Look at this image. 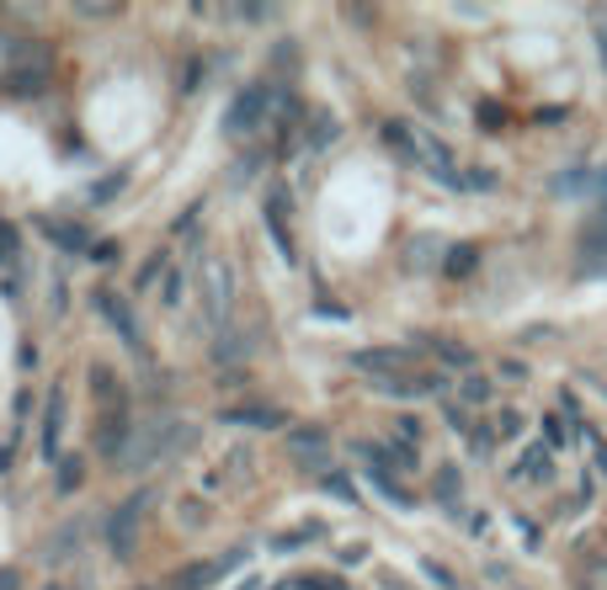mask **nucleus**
Segmentation results:
<instances>
[{"instance_id": "1", "label": "nucleus", "mask_w": 607, "mask_h": 590, "mask_svg": "<svg viewBox=\"0 0 607 590\" xmlns=\"http://www.w3.org/2000/svg\"><path fill=\"white\" fill-rule=\"evenodd\" d=\"M187 442H192V437H187V426L177 420V415H155V420H145V426H134V437H128V447L118 452L113 469L145 473L150 463H166L171 452H182Z\"/></svg>"}, {"instance_id": "2", "label": "nucleus", "mask_w": 607, "mask_h": 590, "mask_svg": "<svg viewBox=\"0 0 607 590\" xmlns=\"http://www.w3.org/2000/svg\"><path fill=\"white\" fill-rule=\"evenodd\" d=\"M384 144H395L411 165H426L437 181L464 186V176H458V165H454V149L443 144L437 133H426L422 122H384Z\"/></svg>"}, {"instance_id": "3", "label": "nucleus", "mask_w": 607, "mask_h": 590, "mask_svg": "<svg viewBox=\"0 0 607 590\" xmlns=\"http://www.w3.org/2000/svg\"><path fill=\"white\" fill-rule=\"evenodd\" d=\"M150 505H155V490H134V495L113 511V522H107V548H113V559H134Z\"/></svg>"}, {"instance_id": "4", "label": "nucleus", "mask_w": 607, "mask_h": 590, "mask_svg": "<svg viewBox=\"0 0 607 590\" xmlns=\"http://www.w3.org/2000/svg\"><path fill=\"white\" fill-rule=\"evenodd\" d=\"M230 309H235V266L213 256V261H203V325L224 330Z\"/></svg>"}, {"instance_id": "5", "label": "nucleus", "mask_w": 607, "mask_h": 590, "mask_svg": "<svg viewBox=\"0 0 607 590\" xmlns=\"http://www.w3.org/2000/svg\"><path fill=\"white\" fill-rule=\"evenodd\" d=\"M267 112H273V90L267 86H245L235 101H230V139H251V133H262L267 128Z\"/></svg>"}, {"instance_id": "6", "label": "nucleus", "mask_w": 607, "mask_h": 590, "mask_svg": "<svg viewBox=\"0 0 607 590\" xmlns=\"http://www.w3.org/2000/svg\"><path fill=\"white\" fill-rule=\"evenodd\" d=\"M96 309H102V320L118 330V341L134 356H139V362L150 356V346H145V330H139V320H134V303H128V298H118L113 288H96Z\"/></svg>"}, {"instance_id": "7", "label": "nucleus", "mask_w": 607, "mask_h": 590, "mask_svg": "<svg viewBox=\"0 0 607 590\" xmlns=\"http://www.w3.org/2000/svg\"><path fill=\"white\" fill-rule=\"evenodd\" d=\"M352 367H363L368 384H384V378H411L416 373V352H405V346H373V352H358L352 356Z\"/></svg>"}, {"instance_id": "8", "label": "nucleus", "mask_w": 607, "mask_h": 590, "mask_svg": "<svg viewBox=\"0 0 607 590\" xmlns=\"http://www.w3.org/2000/svg\"><path fill=\"white\" fill-rule=\"evenodd\" d=\"M64 415H70V399H64V388H49V399H43V431H38V452H43V463H64V458H60Z\"/></svg>"}, {"instance_id": "9", "label": "nucleus", "mask_w": 607, "mask_h": 590, "mask_svg": "<svg viewBox=\"0 0 607 590\" xmlns=\"http://www.w3.org/2000/svg\"><path fill=\"white\" fill-rule=\"evenodd\" d=\"M288 203H294L288 186H273V192H267V229H273V239H277V256L294 266L299 261V250H294V229H288V213H294Z\"/></svg>"}, {"instance_id": "10", "label": "nucleus", "mask_w": 607, "mask_h": 590, "mask_svg": "<svg viewBox=\"0 0 607 590\" xmlns=\"http://www.w3.org/2000/svg\"><path fill=\"white\" fill-rule=\"evenodd\" d=\"M241 559H245V548H235V554H224V559H213V564H187V569H177L166 580V590H209L219 575H230Z\"/></svg>"}, {"instance_id": "11", "label": "nucleus", "mask_w": 607, "mask_h": 590, "mask_svg": "<svg viewBox=\"0 0 607 590\" xmlns=\"http://www.w3.org/2000/svg\"><path fill=\"white\" fill-rule=\"evenodd\" d=\"M288 452L299 463H331V431L326 426H294L288 431Z\"/></svg>"}, {"instance_id": "12", "label": "nucleus", "mask_w": 607, "mask_h": 590, "mask_svg": "<svg viewBox=\"0 0 607 590\" xmlns=\"http://www.w3.org/2000/svg\"><path fill=\"white\" fill-rule=\"evenodd\" d=\"M230 426H256V431H283L288 426V415L277 410V405H235V410H224Z\"/></svg>"}, {"instance_id": "13", "label": "nucleus", "mask_w": 607, "mask_h": 590, "mask_svg": "<svg viewBox=\"0 0 607 590\" xmlns=\"http://www.w3.org/2000/svg\"><path fill=\"white\" fill-rule=\"evenodd\" d=\"M38 235H49L54 245H60V250H86V245H92L81 224H70V218H54V213H43V218H38Z\"/></svg>"}, {"instance_id": "14", "label": "nucleus", "mask_w": 607, "mask_h": 590, "mask_svg": "<svg viewBox=\"0 0 607 590\" xmlns=\"http://www.w3.org/2000/svg\"><path fill=\"white\" fill-rule=\"evenodd\" d=\"M0 90H11V96H38V90H49V69L11 64V69H6V81H0Z\"/></svg>"}, {"instance_id": "15", "label": "nucleus", "mask_w": 607, "mask_h": 590, "mask_svg": "<svg viewBox=\"0 0 607 590\" xmlns=\"http://www.w3.org/2000/svg\"><path fill=\"white\" fill-rule=\"evenodd\" d=\"M92 394H96V405H102V410H128V399H123L113 367H102V362L92 367Z\"/></svg>"}, {"instance_id": "16", "label": "nucleus", "mask_w": 607, "mask_h": 590, "mask_svg": "<svg viewBox=\"0 0 607 590\" xmlns=\"http://www.w3.org/2000/svg\"><path fill=\"white\" fill-rule=\"evenodd\" d=\"M422 346H432V352L443 356L448 367H475V352H469V346H458V341H448V335H422Z\"/></svg>"}, {"instance_id": "17", "label": "nucleus", "mask_w": 607, "mask_h": 590, "mask_svg": "<svg viewBox=\"0 0 607 590\" xmlns=\"http://www.w3.org/2000/svg\"><path fill=\"white\" fill-rule=\"evenodd\" d=\"M554 473V463H549V447H528L522 452V463L512 469V479H549Z\"/></svg>"}, {"instance_id": "18", "label": "nucleus", "mask_w": 607, "mask_h": 590, "mask_svg": "<svg viewBox=\"0 0 607 590\" xmlns=\"http://www.w3.org/2000/svg\"><path fill=\"white\" fill-rule=\"evenodd\" d=\"M475 261H480V250H475V245H454V250H448V277H469V271H475Z\"/></svg>"}, {"instance_id": "19", "label": "nucleus", "mask_w": 607, "mask_h": 590, "mask_svg": "<svg viewBox=\"0 0 607 590\" xmlns=\"http://www.w3.org/2000/svg\"><path fill=\"white\" fill-rule=\"evenodd\" d=\"M458 495H464V479H458V469H443V473H437V501L454 511Z\"/></svg>"}, {"instance_id": "20", "label": "nucleus", "mask_w": 607, "mask_h": 590, "mask_svg": "<svg viewBox=\"0 0 607 590\" xmlns=\"http://www.w3.org/2000/svg\"><path fill=\"white\" fill-rule=\"evenodd\" d=\"M81 479H86V463H81V458H64L60 463V495L81 490Z\"/></svg>"}, {"instance_id": "21", "label": "nucleus", "mask_w": 607, "mask_h": 590, "mask_svg": "<svg viewBox=\"0 0 607 590\" xmlns=\"http://www.w3.org/2000/svg\"><path fill=\"white\" fill-rule=\"evenodd\" d=\"M581 590H607V559H592L581 569Z\"/></svg>"}, {"instance_id": "22", "label": "nucleus", "mask_w": 607, "mask_h": 590, "mask_svg": "<svg viewBox=\"0 0 607 590\" xmlns=\"http://www.w3.org/2000/svg\"><path fill=\"white\" fill-rule=\"evenodd\" d=\"M326 490H331L336 501L358 505V490H352V479H347V473H326Z\"/></svg>"}, {"instance_id": "23", "label": "nucleus", "mask_w": 607, "mask_h": 590, "mask_svg": "<svg viewBox=\"0 0 607 590\" xmlns=\"http://www.w3.org/2000/svg\"><path fill=\"white\" fill-rule=\"evenodd\" d=\"M299 590H352L347 580H336V575H303V580H294Z\"/></svg>"}, {"instance_id": "24", "label": "nucleus", "mask_w": 607, "mask_h": 590, "mask_svg": "<svg viewBox=\"0 0 607 590\" xmlns=\"http://www.w3.org/2000/svg\"><path fill=\"white\" fill-rule=\"evenodd\" d=\"M336 133H341V128H336V118H326V112H320V118H315V133H309V144H315V149L331 144Z\"/></svg>"}, {"instance_id": "25", "label": "nucleus", "mask_w": 607, "mask_h": 590, "mask_svg": "<svg viewBox=\"0 0 607 590\" xmlns=\"http://www.w3.org/2000/svg\"><path fill=\"white\" fill-rule=\"evenodd\" d=\"M123 181H128V176H123V171H118V176H102V181H96V186H92V203H107L113 192H123Z\"/></svg>"}, {"instance_id": "26", "label": "nucleus", "mask_w": 607, "mask_h": 590, "mask_svg": "<svg viewBox=\"0 0 607 590\" xmlns=\"http://www.w3.org/2000/svg\"><path fill=\"white\" fill-rule=\"evenodd\" d=\"M517 431H522V415H517V410L496 415V437H501V442H507V437H517Z\"/></svg>"}, {"instance_id": "27", "label": "nucleus", "mask_w": 607, "mask_h": 590, "mask_svg": "<svg viewBox=\"0 0 607 590\" xmlns=\"http://www.w3.org/2000/svg\"><path fill=\"white\" fill-rule=\"evenodd\" d=\"M160 266H166V250H155L150 261L139 266V277H134V288H150V282H155V271H160Z\"/></svg>"}, {"instance_id": "28", "label": "nucleus", "mask_w": 607, "mask_h": 590, "mask_svg": "<svg viewBox=\"0 0 607 590\" xmlns=\"http://www.w3.org/2000/svg\"><path fill=\"white\" fill-rule=\"evenodd\" d=\"M544 437L554 447H565V442H571V426H560V415H544Z\"/></svg>"}, {"instance_id": "29", "label": "nucleus", "mask_w": 607, "mask_h": 590, "mask_svg": "<svg viewBox=\"0 0 607 590\" xmlns=\"http://www.w3.org/2000/svg\"><path fill=\"white\" fill-rule=\"evenodd\" d=\"M501 122H507V112H501L496 101H486V107H480V128H486V133H496Z\"/></svg>"}, {"instance_id": "30", "label": "nucleus", "mask_w": 607, "mask_h": 590, "mask_svg": "<svg viewBox=\"0 0 607 590\" xmlns=\"http://www.w3.org/2000/svg\"><path fill=\"white\" fill-rule=\"evenodd\" d=\"M432 250H437L432 239H411V266H432Z\"/></svg>"}, {"instance_id": "31", "label": "nucleus", "mask_w": 607, "mask_h": 590, "mask_svg": "<svg viewBox=\"0 0 607 590\" xmlns=\"http://www.w3.org/2000/svg\"><path fill=\"white\" fill-rule=\"evenodd\" d=\"M464 399H475V405L490 399V384H486V378H464Z\"/></svg>"}, {"instance_id": "32", "label": "nucleus", "mask_w": 607, "mask_h": 590, "mask_svg": "<svg viewBox=\"0 0 607 590\" xmlns=\"http://www.w3.org/2000/svg\"><path fill=\"white\" fill-rule=\"evenodd\" d=\"M92 256H96V261H118V256H123V245H118V239H96V250H92Z\"/></svg>"}, {"instance_id": "33", "label": "nucleus", "mask_w": 607, "mask_h": 590, "mask_svg": "<svg viewBox=\"0 0 607 590\" xmlns=\"http://www.w3.org/2000/svg\"><path fill=\"white\" fill-rule=\"evenodd\" d=\"M422 569H426V575H432V580H437V586H443V590H454V575H448L443 564H432V559H426Z\"/></svg>"}, {"instance_id": "34", "label": "nucleus", "mask_w": 607, "mask_h": 590, "mask_svg": "<svg viewBox=\"0 0 607 590\" xmlns=\"http://www.w3.org/2000/svg\"><path fill=\"white\" fill-rule=\"evenodd\" d=\"M586 442H592V452H597V469L607 473V442H603V437H597V431H586Z\"/></svg>"}, {"instance_id": "35", "label": "nucleus", "mask_w": 607, "mask_h": 590, "mask_svg": "<svg viewBox=\"0 0 607 590\" xmlns=\"http://www.w3.org/2000/svg\"><path fill=\"white\" fill-rule=\"evenodd\" d=\"M166 303H182V277H177V271L166 277Z\"/></svg>"}, {"instance_id": "36", "label": "nucleus", "mask_w": 607, "mask_h": 590, "mask_svg": "<svg viewBox=\"0 0 607 590\" xmlns=\"http://www.w3.org/2000/svg\"><path fill=\"white\" fill-rule=\"evenodd\" d=\"M501 378H512V384H522V378H528V367H522V362H501Z\"/></svg>"}, {"instance_id": "37", "label": "nucleus", "mask_w": 607, "mask_h": 590, "mask_svg": "<svg viewBox=\"0 0 607 590\" xmlns=\"http://www.w3.org/2000/svg\"><path fill=\"white\" fill-rule=\"evenodd\" d=\"M11 245H17V235H11V229L0 224V256H11Z\"/></svg>"}, {"instance_id": "38", "label": "nucleus", "mask_w": 607, "mask_h": 590, "mask_svg": "<svg viewBox=\"0 0 607 590\" xmlns=\"http://www.w3.org/2000/svg\"><path fill=\"white\" fill-rule=\"evenodd\" d=\"M0 590H17V569H0Z\"/></svg>"}, {"instance_id": "39", "label": "nucleus", "mask_w": 607, "mask_h": 590, "mask_svg": "<svg viewBox=\"0 0 607 590\" xmlns=\"http://www.w3.org/2000/svg\"><path fill=\"white\" fill-rule=\"evenodd\" d=\"M597 49H603V60H607V22L597 28Z\"/></svg>"}, {"instance_id": "40", "label": "nucleus", "mask_w": 607, "mask_h": 590, "mask_svg": "<svg viewBox=\"0 0 607 590\" xmlns=\"http://www.w3.org/2000/svg\"><path fill=\"white\" fill-rule=\"evenodd\" d=\"M43 590H75V586H64V580H54V586H43Z\"/></svg>"}, {"instance_id": "41", "label": "nucleus", "mask_w": 607, "mask_h": 590, "mask_svg": "<svg viewBox=\"0 0 607 590\" xmlns=\"http://www.w3.org/2000/svg\"><path fill=\"white\" fill-rule=\"evenodd\" d=\"M251 586H262V580H245V590H251Z\"/></svg>"}]
</instances>
